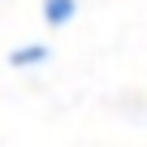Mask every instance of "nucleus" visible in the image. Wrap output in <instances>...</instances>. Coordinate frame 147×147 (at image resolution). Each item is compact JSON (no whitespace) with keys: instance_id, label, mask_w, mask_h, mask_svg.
<instances>
[{"instance_id":"nucleus-1","label":"nucleus","mask_w":147,"mask_h":147,"mask_svg":"<svg viewBox=\"0 0 147 147\" xmlns=\"http://www.w3.org/2000/svg\"><path fill=\"white\" fill-rule=\"evenodd\" d=\"M78 18V0H43V22L48 26H69Z\"/></svg>"},{"instance_id":"nucleus-2","label":"nucleus","mask_w":147,"mask_h":147,"mask_svg":"<svg viewBox=\"0 0 147 147\" xmlns=\"http://www.w3.org/2000/svg\"><path fill=\"white\" fill-rule=\"evenodd\" d=\"M43 56H48V48H43V43H22V48H13L9 65H13V69H26V65H39Z\"/></svg>"}]
</instances>
